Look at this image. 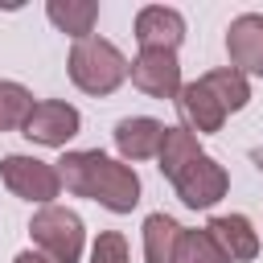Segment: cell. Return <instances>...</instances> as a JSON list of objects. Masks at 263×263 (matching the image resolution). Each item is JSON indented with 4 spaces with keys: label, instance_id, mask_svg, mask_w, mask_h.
I'll return each instance as SVG.
<instances>
[{
    "label": "cell",
    "instance_id": "cell-1",
    "mask_svg": "<svg viewBox=\"0 0 263 263\" xmlns=\"http://www.w3.org/2000/svg\"><path fill=\"white\" fill-rule=\"evenodd\" d=\"M58 173H62V185L74 197L99 201L111 214H132L140 205V177H136V168L115 160V156H107V152H99V148L66 152L58 160Z\"/></svg>",
    "mask_w": 263,
    "mask_h": 263
},
{
    "label": "cell",
    "instance_id": "cell-2",
    "mask_svg": "<svg viewBox=\"0 0 263 263\" xmlns=\"http://www.w3.org/2000/svg\"><path fill=\"white\" fill-rule=\"evenodd\" d=\"M127 66L132 62L107 37H82V41L70 45V58H66L70 82L82 95H111V90H119L127 82Z\"/></svg>",
    "mask_w": 263,
    "mask_h": 263
},
{
    "label": "cell",
    "instance_id": "cell-3",
    "mask_svg": "<svg viewBox=\"0 0 263 263\" xmlns=\"http://www.w3.org/2000/svg\"><path fill=\"white\" fill-rule=\"evenodd\" d=\"M29 234L37 242V251L49 259V263H78L82 251H86V226L74 210L66 205H41L29 222Z\"/></svg>",
    "mask_w": 263,
    "mask_h": 263
},
{
    "label": "cell",
    "instance_id": "cell-4",
    "mask_svg": "<svg viewBox=\"0 0 263 263\" xmlns=\"http://www.w3.org/2000/svg\"><path fill=\"white\" fill-rule=\"evenodd\" d=\"M0 181L25 197V201H37V205H53V197H62V173L58 164L49 160H37V156H25V152H12L0 160Z\"/></svg>",
    "mask_w": 263,
    "mask_h": 263
},
{
    "label": "cell",
    "instance_id": "cell-5",
    "mask_svg": "<svg viewBox=\"0 0 263 263\" xmlns=\"http://www.w3.org/2000/svg\"><path fill=\"white\" fill-rule=\"evenodd\" d=\"M78 132H82V115H78V107L62 103V99L33 103V111H29L25 127H21V136L41 144V148H66Z\"/></svg>",
    "mask_w": 263,
    "mask_h": 263
},
{
    "label": "cell",
    "instance_id": "cell-6",
    "mask_svg": "<svg viewBox=\"0 0 263 263\" xmlns=\"http://www.w3.org/2000/svg\"><path fill=\"white\" fill-rule=\"evenodd\" d=\"M173 189H177V197H181L189 210H210L214 201L226 197L230 177H226V168H222L210 152H201L197 160H189V164L173 177Z\"/></svg>",
    "mask_w": 263,
    "mask_h": 263
},
{
    "label": "cell",
    "instance_id": "cell-7",
    "mask_svg": "<svg viewBox=\"0 0 263 263\" xmlns=\"http://www.w3.org/2000/svg\"><path fill=\"white\" fill-rule=\"evenodd\" d=\"M127 78L136 90L152 95V99H177L181 95V62L173 49H140L127 66Z\"/></svg>",
    "mask_w": 263,
    "mask_h": 263
},
{
    "label": "cell",
    "instance_id": "cell-8",
    "mask_svg": "<svg viewBox=\"0 0 263 263\" xmlns=\"http://www.w3.org/2000/svg\"><path fill=\"white\" fill-rule=\"evenodd\" d=\"M177 111H181V119H185V127H189L193 136H214V132H222V123H226V115H230V111L222 107V99L205 86V78L181 86Z\"/></svg>",
    "mask_w": 263,
    "mask_h": 263
},
{
    "label": "cell",
    "instance_id": "cell-9",
    "mask_svg": "<svg viewBox=\"0 0 263 263\" xmlns=\"http://www.w3.org/2000/svg\"><path fill=\"white\" fill-rule=\"evenodd\" d=\"M226 53L238 74L263 78V12H242L226 29Z\"/></svg>",
    "mask_w": 263,
    "mask_h": 263
},
{
    "label": "cell",
    "instance_id": "cell-10",
    "mask_svg": "<svg viewBox=\"0 0 263 263\" xmlns=\"http://www.w3.org/2000/svg\"><path fill=\"white\" fill-rule=\"evenodd\" d=\"M136 41L140 49H173L185 41V16L168 4H148L136 12Z\"/></svg>",
    "mask_w": 263,
    "mask_h": 263
},
{
    "label": "cell",
    "instance_id": "cell-11",
    "mask_svg": "<svg viewBox=\"0 0 263 263\" xmlns=\"http://www.w3.org/2000/svg\"><path fill=\"white\" fill-rule=\"evenodd\" d=\"M160 140H164V123L152 119V115H127L115 123V148H119V160L123 164H136V160H148L160 152Z\"/></svg>",
    "mask_w": 263,
    "mask_h": 263
},
{
    "label": "cell",
    "instance_id": "cell-12",
    "mask_svg": "<svg viewBox=\"0 0 263 263\" xmlns=\"http://www.w3.org/2000/svg\"><path fill=\"white\" fill-rule=\"evenodd\" d=\"M205 230H210L214 242L230 255V263H247V259L259 255V234H255V226H251L247 214H214V218L205 222Z\"/></svg>",
    "mask_w": 263,
    "mask_h": 263
},
{
    "label": "cell",
    "instance_id": "cell-13",
    "mask_svg": "<svg viewBox=\"0 0 263 263\" xmlns=\"http://www.w3.org/2000/svg\"><path fill=\"white\" fill-rule=\"evenodd\" d=\"M181 230L185 226L173 214H148L144 218V263H177Z\"/></svg>",
    "mask_w": 263,
    "mask_h": 263
},
{
    "label": "cell",
    "instance_id": "cell-14",
    "mask_svg": "<svg viewBox=\"0 0 263 263\" xmlns=\"http://www.w3.org/2000/svg\"><path fill=\"white\" fill-rule=\"evenodd\" d=\"M45 16H49L62 33H70L74 41H82V37H95L99 4H95V0H49V4H45Z\"/></svg>",
    "mask_w": 263,
    "mask_h": 263
},
{
    "label": "cell",
    "instance_id": "cell-15",
    "mask_svg": "<svg viewBox=\"0 0 263 263\" xmlns=\"http://www.w3.org/2000/svg\"><path fill=\"white\" fill-rule=\"evenodd\" d=\"M201 156V144H197V136L189 132V127H164V140H160V152H156V168L173 181L189 160H197Z\"/></svg>",
    "mask_w": 263,
    "mask_h": 263
},
{
    "label": "cell",
    "instance_id": "cell-16",
    "mask_svg": "<svg viewBox=\"0 0 263 263\" xmlns=\"http://www.w3.org/2000/svg\"><path fill=\"white\" fill-rule=\"evenodd\" d=\"M201 78H205V86L222 99V107H226L230 115L251 103V82H247V74H238L234 66H218V70H210V74H201Z\"/></svg>",
    "mask_w": 263,
    "mask_h": 263
},
{
    "label": "cell",
    "instance_id": "cell-17",
    "mask_svg": "<svg viewBox=\"0 0 263 263\" xmlns=\"http://www.w3.org/2000/svg\"><path fill=\"white\" fill-rule=\"evenodd\" d=\"M29 111H33L29 86H21V82H12V78H0V132L25 127Z\"/></svg>",
    "mask_w": 263,
    "mask_h": 263
},
{
    "label": "cell",
    "instance_id": "cell-18",
    "mask_svg": "<svg viewBox=\"0 0 263 263\" xmlns=\"http://www.w3.org/2000/svg\"><path fill=\"white\" fill-rule=\"evenodd\" d=\"M177 263H230V255L214 242V234L201 230H181V247H177Z\"/></svg>",
    "mask_w": 263,
    "mask_h": 263
},
{
    "label": "cell",
    "instance_id": "cell-19",
    "mask_svg": "<svg viewBox=\"0 0 263 263\" xmlns=\"http://www.w3.org/2000/svg\"><path fill=\"white\" fill-rule=\"evenodd\" d=\"M90 263H132V251H127V238L119 230H103L90 247Z\"/></svg>",
    "mask_w": 263,
    "mask_h": 263
},
{
    "label": "cell",
    "instance_id": "cell-20",
    "mask_svg": "<svg viewBox=\"0 0 263 263\" xmlns=\"http://www.w3.org/2000/svg\"><path fill=\"white\" fill-rule=\"evenodd\" d=\"M12 263H49V259H45L41 251H21V255H16Z\"/></svg>",
    "mask_w": 263,
    "mask_h": 263
},
{
    "label": "cell",
    "instance_id": "cell-21",
    "mask_svg": "<svg viewBox=\"0 0 263 263\" xmlns=\"http://www.w3.org/2000/svg\"><path fill=\"white\" fill-rule=\"evenodd\" d=\"M251 160H255V168L263 173V148H255V152H251Z\"/></svg>",
    "mask_w": 263,
    "mask_h": 263
}]
</instances>
